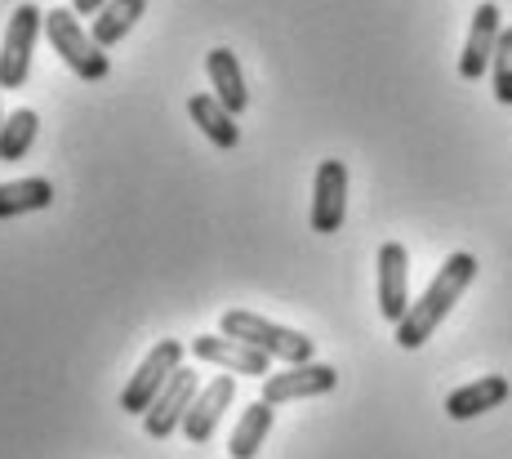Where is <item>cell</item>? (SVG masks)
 Segmentation results:
<instances>
[{
  "label": "cell",
  "instance_id": "6da1fadb",
  "mask_svg": "<svg viewBox=\"0 0 512 459\" xmlns=\"http://www.w3.org/2000/svg\"><path fill=\"white\" fill-rule=\"evenodd\" d=\"M472 277H477V259L468 255V250H459V255H450L446 263L437 268V277L428 281V290L415 299V304L406 308V317L397 321V348H406V353H415L423 348L432 335H437V326L450 317V308L464 299V290L472 286Z\"/></svg>",
  "mask_w": 512,
  "mask_h": 459
},
{
  "label": "cell",
  "instance_id": "7a4b0ae2",
  "mask_svg": "<svg viewBox=\"0 0 512 459\" xmlns=\"http://www.w3.org/2000/svg\"><path fill=\"white\" fill-rule=\"evenodd\" d=\"M219 335L241 339V344L259 348L263 357L285 361V366H299V361H312V339L303 330L277 326V321L259 317V312H245V308H228L219 317Z\"/></svg>",
  "mask_w": 512,
  "mask_h": 459
},
{
  "label": "cell",
  "instance_id": "3957f363",
  "mask_svg": "<svg viewBox=\"0 0 512 459\" xmlns=\"http://www.w3.org/2000/svg\"><path fill=\"white\" fill-rule=\"evenodd\" d=\"M45 36L49 45H54V54L63 58L67 67H72L81 81H103L107 72H112V63H107V54L94 45V36L81 27V18H76V9H49L45 14Z\"/></svg>",
  "mask_w": 512,
  "mask_h": 459
},
{
  "label": "cell",
  "instance_id": "277c9868",
  "mask_svg": "<svg viewBox=\"0 0 512 459\" xmlns=\"http://www.w3.org/2000/svg\"><path fill=\"white\" fill-rule=\"evenodd\" d=\"M45 32V14L36 5H18L9 14L5 41H0V85L5 90H23L32 76V54H36V36Z\"/></svg>",
  "mask_w": 512,
  "mask_h": 459
},
{
  "label": "cell",
  "instance_id": "5b68a950",
  "mask_svg": "<svg viewBox=\"0 0 512 459\" xmlns=\"http://www.w3.org/2000/svg\"><path fill=\"white\" fill-rule=\"evenodd\" d=\"M183 353H187V348L179 344V339H161V344H156L152 353L139 361V370L130 375V384H125V393H121V410H125V415H143V410L161 397V388L170 384L174 370L183 366Z\"/></svg>",
  "mask_w": 512,
  "mask_h": 459
},
{
  "label": "cell",
  "instance_id": "8992f818",
  "mask_svg": "<svg viewBox=\"0 0 512 459\" xmlns=\"http://www.w3.org/2000/svg\"><path fill=\"white\" fill-rule=\"evenodd\" d=\"M339 384V370L326 361H299V366H285L277 375L263 379V402L285 406V402H308V397H326Z\"/></svg>",
  "mask_w": 512,
  "mask_h": 459
},
{
  "label": "cell",
  "instance_id": "52a82bcc",
  "mask_svg": "<svg viewBox=\"0 0 512 459\" xmlns=\"http://www.w3.org/2000/svg\"><path fill=\"white\" fill-rule=\"evenodd\" d=\"M196 393H201V379H196V370L179 366L170 384L161 388V397H156V402L143 410V433L156 437V442H165L174 428H183V419H187V410H192Z\"/></svg>",
  "mask_w": 512,
  "mask_h": 459
},
{
  "label": "cell",
  "instance_id": "ba28073f",
  "mask_svg": "<svg viewBox=\"0 0 512 459\" xmlns=\"http://www.w3.org/2000/svg\"><path fill=\"white\" fill-rule=\"evenodd\" d=\"M308 219H312V232H321V237H330V232L343 228V219H348V165L343 161L317 165Z\"/></svg>",
  "mask_w": 512,
  "mask_h": 459
},
{
  "label": "cell",
  "instance_id": "9c48e42d",
  "mask_svg": "<svg viewBox=\"0 0 512 459\" xmlns=\"http://www.w3.org/2000/svg\"><path fill=\"white\" fill-rule=\"evenodd\" d=\"M187 353L196 361H205V366L228 370V375H259V379L272 375V357H263L259 348L241 344V339H228V335H196L192 344H187Z\"/></svg>",
  "mask_w": 512,
  "mask_h": 459
},
{
  "label": "cell",
  "instance_id": "30bf717a",
  "mask_svg": "<svg viewBox=\"0 0 512 459\" xmlns=\"http://www.w3.org/2000/svg\"><path fill=\"white\" fill-rule=\"evenodd\" d=\"M410 308V255L401 241L379 246V317L397 326Z\"/></svg>",
  "mask_w": 512,
  "mask_h": 459
},
{
  "label": "cell",
  "instance_id": "8fae6325",
  "mask_svg": "<svg viewBox=\"0 0 512 459\" xmlns=\"http://www.w3.org/2000/svg\"><path fill=\"white\" fill-rule=\"evenodd\" d=\"M499 5L495 0H481L477 14H472V27H468V41H464V54H459V76L464 81H481V76L490 72V58H495V45H499V32H504V23H499Z\"/></svg>",
  "mask_w": 512,
  "mask_h": 459
},
{
  "label": "cell",
  "instance_id": "7c38bea8",
  "mask_svg": "<svg viewBox=\"0 0 512 459\" xmlns=\"http://www.w3.org/2000/svg\"><path fill=\"white\" fill-rule=\"evenodd\" d=\"M232 397H236V379L232 375H214L210 384L196 393V402H192V410H187V419H183L187 442H196V446L210 442L214 428H219V419H223V410L232 406Z\"/></svg>",
  "mask_w": 512,
  "mask_h": 459
},
{
  "label": "cell",
  "instance_id": "4fadbf2b",
  "mask_svg": "<svg viewBox=\"0 0 512 459\" xmlns=\"http://www.w3.org/2000/svg\"><path fill=\"white\" fill-rule=\"evenodd\" d=\"M508 379L504 375H486V379H472V384L464 388H455V393L446 397V415L450 419H477V415H486V410H495V406H504L508 402Z\"/></svg>",
  "mask_w": 512,
  "mask_h": 459
},
{
  "label": "cell",
  "instance_id": "5bb4252c",
  "mask_svg": "<svg viewBox=\"0 0 512 459\" xmlns=\"http://www.w3.org/2000/svg\"><path fill=\"white\" fill-rule=\"evenodd\" d=\"M205 76H210V90L214 99L228 107L232 116L245 112V103H250V90H245V76H241V63H236L232 50H210L205 54Z\"/></svg>",
  "mask_w": 512,
  "mask_h": 459
},
{
  "label": "cell",
  "instance_id": "9a60e30c",
  "mask_svg": "<svg viewBox=\"0 0 512 459\" xmlns=\"http://www.w3.org/2000/svg\"><path fill=\"white\" fill-rule=\"evenodd\" d=\"M187 112H192V121L201 125V134L219 152H232L236 143H241V125H236V116L214 99V94H192V99H187Z\"/></svg>",
  "mask_w": 512,
  "mask_h": 459
},
{
  "label": "cell",
  "instance_id": "2e32d148",
  "mask_svg": "<svg viewBox=\"0 0 512 459\" xmlns=\"http://www.w3.org/2000/svg\"><path fill=\"white\" fill-rule=\"evenodd\" d=\"M272 415H277V406H268L259 397V402H250L236 415V428H232V437H228V455L232 459H254L263 451V442H268V433H272Z\"/></svg>",
  "mask_w": 512,
  "mask_h": 459
},
{
  "label": "cell",
  "instance_id": "e0dca14e",
  "mask_svg": "<svg viewBox=\"0 0 512 459\" xmlns=\"http://www.w3.org/2000/svg\"><path fill=\"white\" fill-rule=\"evenodd\" d=\"M147 14V0H107L103 9L94 14V45L98 50H112V45H121L125 36L134 32V23Z\"/></svg>",
  "mask_w": 512,
  "mask_h": 459
},
{
  "label": "cell",
  "instance_id": "ac0fdd59",
  "mask_svg": "<svg viewBox=\"0 0 512 459\" xmlns=\"http://www.w3.org/2000/svg\"><path fill=\"white\" fill-rule=\"evenodd\" d=\"M54 205V183L45 174H32V179H14L0 183V219H18V214H36Z\"/></svg>",
  "mask_w": 512,
  "mask_h": 459
},
{
  "label": "cell",
  "instance_id": "d6986e66",
  "mask_svg": "<svg viewBox=\"0 0 512 459\" xmlns=\"http://www.w3.org/2000/svg\"><path fill=\"white\" fill-rule=\"evenodd\" d=\"M36 130H41V116H36L32 107L9 112L5 121H0V161L5 165L23 161V156L32 152V143H36Z\"/></svg>",
  "mask_w": 512,
  "mask_h": 459
},
{
  "label": "cell",
  "instance_id": "ffe728a7",
  "mask_svg": "<svg viewBox=\"0 0 512 459\" xmlns=\"http://www.w3.org/2000/svg\"><path fill=\"white\" fill-rule=\"evenodd\" d=\"M490 85H495V99L512 107V27L499 32L495 58H490Z\"/></svg>",
  "mask_w": 512,
  "mask_h": 459
},
{
  "label": "cell",
  "instance_id": "44dd1931",
  "mask_svg": "<svg viewBox=\"0 0 512 459\" xmlns=\"http://www.w3.org/2000/svg\"><path fill=\"white\" fill-rule=\"evenodd\" d=\"M107 0H72V9H76V18H94L98 9H103Z\"/></svg>",
  "mask_w": 512,
  "mask_h": 459
},
{
  "label": "cell",
  "instance_id": "7402d4cb",
  "mask_svg": "<svg viewBox=\"0 0 512 459\" xmlns=\"http://www.w3.org/2000/svg\"><path fill=\"white\" fill-rule=\"evenodd\" d=\"M0 94H5V85H0ZM0 121H5V112H0Z\"/></svg>",
  "mask_w": 512,
  "mask_h": 459
}]
</instances>
